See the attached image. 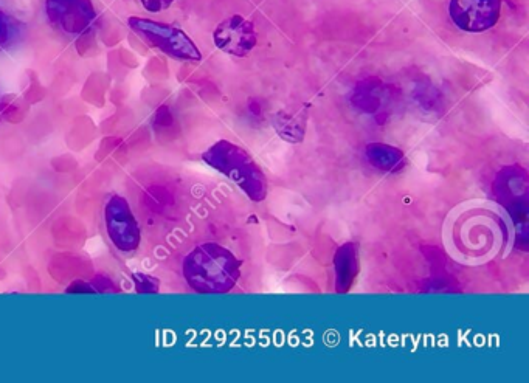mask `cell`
Instances as JSON below:
<instances>
[{
	"label": "cell",
	"instance_id": "1",
	"mask_svg": "<svg viewBox=\"0 0 529 383\" xmlns=\"http://www.w3.org/2000/svg\"><path fill=\"white\" fill-rule=\"evenodd\" d=\"M243 263L235 253L216 242L198 245L182 264L188 286L204 295L229 294L241 278Z\"/></svg>",
	"mask_w": 529,
	"mask_h": 383
},
{
	"label": "cell",
	"instance_id": "2",
	"mask_svg": "<svg viewBox=\"0 0 529 383\" xmlns=\"http://www.w3.org/2000/svg\"><path fill=\"white\" fill-rule=\"evenodd\" d=\"M202 160L238 185L250 201L266 199L269 193L266 174L246 149L229 140H219L202 154Z\"/></svg>",
	"mask_w": 529,
	"mask_h": 383
},
{
	"label": "cell",
	"instance_id": "3",
	"mask_svg": "<svg viewBox=\"0 0 529 383\" xmlns=\"http://www.w3.org/2000/svg\"><path fill=\"white\" fill-rule=\"evenodd\" d=\"M129 27L137 35L162 50L166 55L180 61H201L202 55L198 47L191 41L187 33L180 28L162 22L151 21V19L129 18Z\"/></svg>",
	"mask_w": 529,
	"mask_h": 383
},
{
	"label": "cell",
	"instance_id": "4",
	"mask_svg": "<svg viewBox=\"0 0 529 383\" xmlns=\"http://www.w3.org/2000/svg\"><path fill=\"white\" fill-rule=\"evenodd\" d=\"M104 219L109 239L120 252L131 253L139 249L142 233L125 197L112 196L109 199L104 208Z\"/></svg>",
	"mask_w": 529,
	"mask_h": 383
},
{
	"label": "cell",
	"instance_id": "5",
	"mask_svg": "<svg viewBox=\"0 0 529 383\" xmlns=\"http://www.w3.org/2000/svg\"><path fill=\"white\" fill-rule=\"evenodd\" d=\"M498 201L511 214L516 227L526 225L528 219V174L520 166H509L495 180Z\"/></svg>",
	"mask_w": 529,
	"mask_h": 383
},
{
	"label": "cell",
	"instance_id": "6",
	"mask_svg": "<svg viewBox=\"0 0 529 383\" xmlns=\"http://www.w3.org/2000/svg\"><path fill=\"white\" fill-rule=\"evenodd\" d=\"M502 0H450V18L463 32H486L497 24Z\"/></svg>",
	"mask_w": 529,
	"mask_h": 383
},
{
	"label": "cell",
	"instance_id": "7",
	"mask_svg": "<svg viewBox=\"0 0 529 383\" xmlns=\"http://www.w3.org/2000/svg\"><path fill=\"white\" fill-rule=\"evenodd\" d=\"M45 8L50 22L72 35L86 33L97 19L90 0H47Z\"/></svg>",
	"mask_w": 529,
	"mask_h": 383
},
{
	"label": "cell",
	"instance_id": "8",
	"mask_svg": "<svg viewBox=\"0 0 529 383\" xmlns=\"http://www.w3.org/2000/svg\"><path fill=\"white\" fill-rule=\"evenodd\" d=\"M213 39L222 52L243 58L255 49L258 36L252 22L236 14L216 27Z\"/></svg>",
	"mask_w": 529,
	"mask_h": 383
},
{
	"label": "cell",
	"instance_id": "9",
	"mask_svg": "<svg viewBox=\"0 0 529 383\" xmlns=\"http://www.w3.org/2000/svg\"><path fill=\"white\" fill-rule=\"evenodd\" d=\"M334 269H336L337 294L350 292L360 269L359 245L356 242H346L339 247L334 256Z\"/></svg>",
	"mask_w": 529,
	"mask_h": 383
},
{
	"label": "cell",
	"instance_id": "10",
	"mask_svg": "<svg viewBox=\"0 0 529 383\" xmlns=\"http://www.w3.org/2000/svg\"><path fill=\"white\" fill-rule=\"evenodd\" d=\"M365 156L371 166L384 173H399L407 165L404 152L385 143H370L365 148Z\"/></svg>",
	"mask_w": 529,
	"mask_h": 383
},
{
	"label": "cell",
	"instance_id": "11",
	"mask_svg": "<svg viewBox=\"0 0 529 383\" xmlns=\"http://www.w3.org/2000/svg\"><path fill=\"white\" fill-rule=\"evenodd\" d=\"M306 112L305 111H281L275 115L274 128L284 142L297 143L303 142L306 134Z\"/></svg>",
	"mask_w": 529,
	"mask_h": 383
},
{
	"label": "cell",
	"instance_id": "12",
	"mask_svg": "<svg viewBox=\"0 0 529 383\" xmlns=\"http://www.w3.org/2000/svg\"><path fill=\"white\" fill-rule=\"evenodd\" d=\"M132 281H134L135 289L139 294H157L160 289V283L157 278L146 275V273H134L132 275Z\"/></svg>",
	"mask_w": 529,
	"mask_h": 383
},
{
	"label": "cell",
	"instance_id": "13",
	"mask_svg": "<svg viewBox=\"0 0 529 383\" xmlns=\"http://www.w3.org/2000/svg\"><path fill=\"white\" fill-rule=\"evenodd\" d=\"M143 7L151 13H159V11L166 10L173 4L174 0H140Z\"/></svg>",
	"mask_w": 529,
	"mask_h": 383
},
{
	"label": "cell",
	"instance_id": "14",
	"mask_svg": "<svg viewBox=\"0 0 529 383\" xmlns=\"http://www.w3.org/2000/svg\"><path fill=\"white\" fill-rule=\"evenodd\" d=\"M90 287H92V290H94V294H98V292H115V286L111 283V280H108V278L104 277H97L95 278L92 283H90Z\"/></svg>",
	"mask_w": 529,
	"mask_h": 383
},
{
	"label": "cell",
	"instance_id": "15",
	"mask_svg": "<svg viewBox=\"0 0 529 383\" xmlns=\"http://www.w3.org/2000/svg\"><path fill=\"white\" fill-rule=\"evenodd\" d=\"M67 294H94V290L86 281H75L72 286L67 287Z\"/></svg>",
	"mask_w": 529,
	"mask_h": 383
},
{
	"label": "cell",
	"instance_id": "16",
	"mask_svg": "<svg viewBox=\"0 0 529 383\" xmlns=\"http://www.w3.org/2000/svg\"><path fill=\"white\" fill-rule=\"evenodd\" d=\"M11 32L10 25H8L7 18L4 13H0V45H5L10 42Z\"/></svg>",
	"mask_w": 529,
	"mask_h": 383
}]
</instances>
